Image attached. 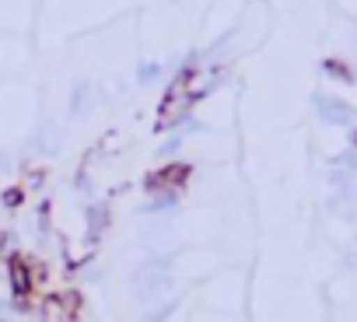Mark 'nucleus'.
<instances>
[{
	"mask_svg": "<svg viewBox=\"0 0 357 322\" xmlns=\"http://www.w3.org/2000/svg\"><path fill=\"white\" fill-rule=\"evenodd\" d=\"M197 77V70L193 67H186L183 74H178V81L168 88V95H165V102H161V109H158V130H165V126H172V123H178L183 119V112L193 105V98L186 95V88H190V81Z\"/></svg>",
	"mask_w": 357,
	"mask_h": 322,
	"instance_id": "f257e3e1",
	"label": "nucleus"
},
{
	"mask_svg": "<svg viewBox=\"0 0 357 322\" xmlns=\"http://www.w3.org/2000/svg\"><path fill=\"white\" fill-rule=\"evenodd\" d=\"M183 183H190V165H165V169H158L144 179L147 193H172Z\"/></svg>",
	"mask_w": 357,
	"mask_h": 322,
	"instance_id": "f03ea898",
	"label": "nucleus"
},
{
	"mask_svg": "<svg viewBox=\"0 0 357 322\" xmlns=\"http://www.w3.org/2000/svg\"><path fill=\"white\" fill-rule=\"evenodd\" d=\"M25 197H29V190H25V186L18 183V186H8L4 193H0V204H4L8 210H18V207L25 204Z\"/></svg>",
	"mask_w": 357,
	"mask_h": 322,
	"instance_id": "7ed1b4c3",
	"label": "nucleus"
},
{
	"mask_svg": "<svg viewBox=\"0 0 357 322\" xmlns=\"http://www.w3.org/2000/svg\"><path fill=\"white\" fill-rule=\"evenodd\" d=\"M43 179H46V169H29L25 186H43Z\"/></svg>",
	"mask_w": 357,
	"mask_h": 322,
	"instance_id": "20e7f679",
	"label": "nucleus"
},
{
	"mask_svg": "<svg viewBox=\"0 0 357 322\" xmlns=\"http://www.w3.org/2000/svg\"><path fill=\"white\" fill-rule=\"evenodd\" d=\"M326 70H333L336 77H343V81H350V74H347V67H343L340 60H326Z\"/></svg>",
	"mask_w": 357,
	"mask_h": 322,
	"instance_id": "39448f33",
	"label": "nucleus"
},
{
	"mask_svg": "<svg viewBox=\"0 0 357 322\" xmlns=\"http://www.w3.org/2000/svg\"><path fill=\"white\" fill-rule=\"evenodd\" d=\"M8 238H11L8 231H0V252H8Z\"/></svg>",
	"mask_w": 357,
	"mask_h": 322,
	"instance_id": "423d86ee",
	"label": "nucleus"
}]
</instances>
